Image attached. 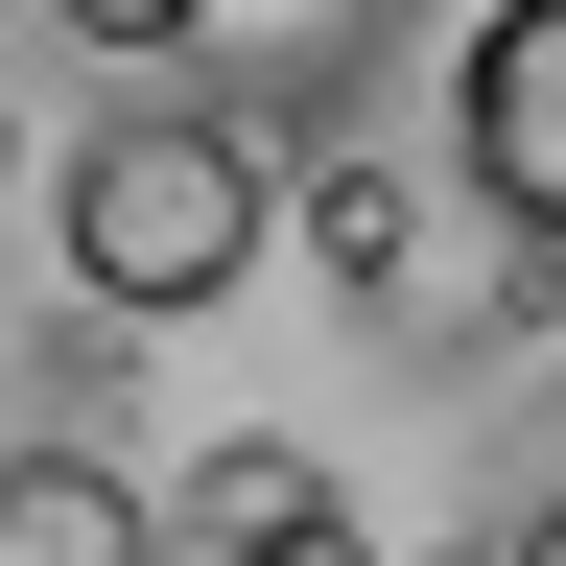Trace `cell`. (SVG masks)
I'll return each mask as SVG.
<instances>
[{
  "instance_id": "cell-10",
  "label": "cell",
  "mask_w": 566,
  "mask_h": 566,
  "mask_svg": "<svg viewBox=\"0 0 566 566\" xmlns=\"http://www.w3.org/2000/svg\"><path fill=\"white\" fill-rule=\"evenodd\" d=\"M449 566H520V543H449Z\"/></svg>"
},
{
  "instance_id": "cell-5",
  "label": "cell",
  "mask_w": 566,
  "mask_h": 566,
  "mask_svg": "<svg viewBox=\"0 0 566 566\" xmlns=\"http://www.w3.org/2000/svg\"><path fill=\"white\" fill-rule=\"evenodd\" d=\"M331 520V449H307V424H212V449L166 472V543L189 566H260V543H307Z\"/></svg>"
},
{
  "instance_id": "cell-9",
  "label": "cell",
  "mask_w": 566,
  "mask_h": 566,
  "mask_svg": "<svg viewBox=\"0 0 566 566\" xmlns=\"http://www.w3.org/2000/svg\"><path fill=\"white\" fill-rule=\"evenodd\" d=\"M495 543H520V566H566V520H543V495H495Z\"/></svg>"
},
{
  "instance_id": "cell-8",
  "label": "cell",
  "mask_w": 566,
  "mask_h": 566,
  "mask_svg": "<svg viewBox=\"0 0 566 566\" xmlns=\"http://www.w3.org/2000/svg\"><path fill=\"white\" fill-rule=\"evenodd\" d=\"M260 566H378V543H354V495H331V520H307V543H260Z\"/></svg>"
},
{
  "instance_id": "cell-7",
  "label": "cell",
  "mask_w": 566,
  "mask_h": 566,
  "mask_svg": "<svg viewBox=\"0 0 566 566\" xmlns=\"http://www.w3.org/2000/svg\"><path fill=\"white\" fill-rule=\"evenodd\" d=\"M495 495H543V520H566V354L520 378V424H495Z\"/></svg>"
},
{
  "instance_id": "cell-4",
  "label": "cell",
  "mask_w": 566,
  "mask_h": 566,
  "mask_svg": "<svg viewBox=\"0 0 566 566\" xmlns=\"http://www.w3.org/2000/svg\"><path fill=\"white\" fill-rule=\"evenodd\" d=\"M283 237H307V283H331V307H401V331H424V166H401L378 118H354V142H307Z\"/></svg>"
},
{
  "instance_id": "cell-1",
  "label": "cell",
  "mask_w": 566,
  "mask_h": 566,
  "mask_svg": "<svg viewBox=\"0 0 566 566\" xmlns=\"http://www.w3.org/2000/svg\"><path fill=\"white\" fill-rule=\"evenodd\" d=\"M48 260H71V307H95V331H212V307L283 260V142L118 71V95L48 142Z\"/></svg>"
},
{
  "instance_id": "cell-2",
  "label": "cell",
  "mask_w": 566,
  "mask_h": 566,
  "mask_svg": "<svg viewBox=\"0 0 566 566\" xmlns=\"http://www.w3.org/2000/svg\"><path fill=\"white\" fill-rule=\"evenodd\" d=\"M48 48L142 71V95H212L260 142H354L378 71L424 48V0H48Z\"/></svg>"
},
{
  "instance_id": "cell-3",
  "label": "cell",
  "mask_w": 566,
  "mask_h": 566,
  "mask_svg": "<svg viewBox=\"0 0 566 566\" xmlns=\"http://www.w3.org/2000/svg\"><path fill=\"white\" fill-rule=\"evenodd\" d=\"M449 189L566 260V0H495V24L449 48Z\"/></svg>"
},
{
  "instance_id": "cell-6",
  "label": "cell",
  "mask_w": 566,
  "mask_h": 566,
  "mask_svg": "<svg viewBox=\"0 0 566 566\" xmlns=\"http://www.w3.org/2000/svg\"><path fill=\"white\" fill-rule=\"evenodd\" d=\"M0 566H166V472H118V449H0Z\"/></svg>"
}]
</instances>
